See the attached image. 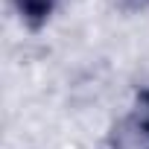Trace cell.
Returning <instances> with one entry per match:
<instances>
[{
  "instance_id": "1",
  "label": "cell",
  "mask_w": 149,
  "mask_h": 149,
  "mask_svg": "<svg viewBox=\"0 0 149 149\" xmlns=\"http://www.w3.org/2000/svg\"><path fill=\"white\" fill-rule=\"evenodd\" d=\"M108 149H149V105L143 100L111 126Z\"/></svg>"
},
{
  "instance_id": "2",
  "label": "cell",
  "mask_w": 149,
  "mask_h": 149,
  "mask_svg": "<svg viewBox=\"0 0 149 149\" xmlns=\"http://www.w3.org/2000/svg\"><path fill=\"white\" fill-rule=\"evenodd\" d=\"M12 3H15V12L26 29H41L53 18V12L58 9L61 0H12Z\"/></svg>"
},
{
  "instance_id": "3",
  "label": "cell",
  "mask_w": 149,
  "mask_h": 149,
  "mask_svg": "<svg viewBox=\"0 0 149 149\" xmlns=\"http://www.w3.org/2000/svg\"><path fill=\"white\" fill-rule=\"evenodd\" d=\"M137 100H143V102H146V105H149V88H143V91H140V94H137Z\"/></svg>"
}]
</instances>
